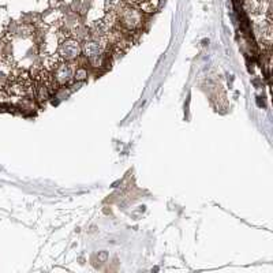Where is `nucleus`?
I'll return each mask as SVG.
<instances>
[{
  "label": "nucleus",
  "instance_id": "obj_1",
  "mask_svg": "<svg viewBox=\"0 0 273 273\" xmlns=\"http://www.w3.org/2000/svg\"><path fill=\"white\" fill-rule=\"evenodd\" d=\"M115 14H116L118 25L128 32L137 30L144 21L142 11L140 8H137V6H133V4H128L126 1L115 11Z\"/></svg>",
  "mask_w": 273,
  "mask_h": 273
},
{
  "label": "nucleus",
  "instance_id": "obj_2",
  "mask_svg": "<svg viewBox=\"0 0 273 273\" xmlns=\"http://www.w3.org/2000/svg\"><path fill=\"white\" fill-rule=\"evenodd\" d=\"M105 47H107V40L89 37V39L85 40V42H84L82 51H84V54H85V56H86L87 59L90 60L93 64H96L97 60L103 58L104 51H105Z\"/></svg>",
  "mask_w": 273,
  "mask_h": 273
},
{
  "label": "nucleus",
  "instance_id": "obj_3",
  "mask_svg": "<svg viewBox=\"0 0 273 273\" xmlns=\"http://www.w3.org/2000/svg\"><path fill=\"white\" fill-rule=\"evenodd\" d=\"M81 52H82V45H81L80 40L73 39V37L64 39L58 48V56L64 62H73L80 56Z\"/></svg>",
  "mask_w": 273,
  "mask_h": 273
},
{
  "label": "nucleus",
  "instance_id": "obj_4",
  "mask_svg": "<svg viewBox=\"0 0 273 273\" xmlns=\"http://www.w3.org/2000/svg\"><path fill=\"white\" fill-rule=\"evenodd\" d=\"M74 74H75V68H74L73 63L63 60L60 62L59 66L56 67L54 78L58 85H67L73 81Z\"/></svg>",
  "mask_w": 273,
  "mask_h": 273
},
{
  "label": "nucleus",
  "instance_id": "obj_5",
  "mask_svg": "<svg viewBox=\"0 0 273 273\" xmlns=\"http://www.w3.org/2000/svg\"><path fill=\"white\" fill-rule=\"evenodd\" d=\"M243 8L250 15L261 17V0H245Z\"/></svg>",
  "mask_w": 273,
  "mask_h": 273
},
{
  "label": "nucleus",
  "instance_id": "obj_6",
  "mask_svg": "<svg viewBox=\"0 0 273 273\" xmlns=\"http://www.w3.org/2000/svg\"><path fill=\"white\" fill-rule=\"evenodd\" d=\"M123 3L125 0H105V10L107 13H115Z\"/></svg>",
  "mask_w": 273,
  "mask_h": 273
},
{
  "label": "nucleus",
  "instance_id": "obj_7",
  "mask_svg": "<svg viewBox=\"0 0 273 273\" xmlns=\"http://www.w3.org/2000/svg\"><path fill=\"white\" fill-rule=\"evenodd\" d=\"M85 77H86V71L82 70V68H81V70H77L75 74H74V78H77V80H84Z\"/></svg>",
  "mask_w": 273,
  "mask_h": 273
}]
</instances>
